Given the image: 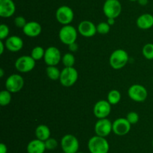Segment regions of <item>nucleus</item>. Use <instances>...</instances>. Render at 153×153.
Instances as JSON below:
<instances>
[{
  "instance_id": "9",
  "label": "nucleus",
  "mask_w": 153,
  "mask_h": 153,
  "mask_svg": "<svg viewBox=\"0 0 153 153\" xmlns=\"http://www.w3.org/2000/svg\"><path fill=\"white\" fill-rule=\"evenodd\" d=\"M128 95L135 102H143L148 96V92L143 86L140 84H134L128 89Z\"/></svg>"
},
{
  "instance_id": "36",
  "label": "nucleus",
  "mask_w": 153,
  "mask_h": 153,
  "mask_svg": "<svg viewBox=\"0 0 153 153\" xmlns=\"http://www.w3.org/2000/svg\"><path fill=\"white\" fill-rule=\"evenodd\" d=\"M148 2L149 0H137V2L139 3V4L142 6H145L148 4Z\"/></svg>"
},
{
  "instance_id": "21",
  "label": "nucleus",
  "mask_w": 153,
  "mask_h": 153,
  "mask_svg": "<svg viewBox=\"0 0 153 153\" xmlns=\"http://www.w3.org/2000/svg\"><path fill=\"white\" fill-rule=\"evenodd\" d=\"M51 131L49 128L46 124H40L35 129V136L37 139L46 141L50 137Z\"/></svg>"
},
{
  "instance_id": "30",
  "label": "nucleus",
  "mask_w": 153,
  "mask_h": 153,
  "mask_svg": "<svg viewBox=\"0 0 153 153\" xmlns=\"http://www.w3.org/2000/svg\"><path fill=\"white\" fill-rule=\"evenodd\" d=\"M9 33H10L9 27L6 24H1L0 25V39L3 40L4 39L7 38Z\"/></svg>"
},
{
  "instance_id": "26",
  "label": "nucleus",
  "mask_w": 153,
  "mask_h": 153,
  "mask_svg": "<svg viewBox=\"0 0 153 153\" xmlns=\"http://www.w3.org/2000/svg\"><path fill=\"white\" fill-rule=\"evenodd\" d=\"M61 62L64 67H73L76 62V58L72 52H67L62 56Z\"/></svg>"
},
{
  "instance_id": "13",
  "label": "nucleus",
  "mask_w": 153,
  "mask_h": 153,
  "mask_svg": "<svg viewBox=\"0 0 153 153\" xmlns=\"http://www.w3.org/2000/svg\"><path fill=\"white\" fill-rule=\"evenodd\" d=\"M111 111V104L106 100H98L95 104L93 109L94 116L97 118H107Z\"/></svg>"
},
{
  "instance_id": "31",
  "label": "nucleus",
  "mask_w": 153,
  "mask_h": 153,
  "mask_svg": "<svg viewBox=\"0 0 153 153\" xmlns=\"http://www.w3.org/2000/svg\"><path fill=\"white\" fill-rule=\"evenodd\" d=\"M126 119L131 124H134L139 121V115L134 111L129 112L126 116Z\"/></svg>"
},
{
  "instance_id": "2",
  "label": "nucleus",
  "mask_w": 153,
  "mask_h": 153,
  "mask_svg": "<svg viewBox=\"0 0 153 153\" xmlns=\"http://www.w3.org/2000/svg\"><path fill=\"white\" fill-rule=\"evenodd\" d=\"M128 59L129 57L126 51L123 49H117L111 54L109 63L112 68L118 70L125 67L128 63Z\"/></svg>"
},
{
  "instance_id": "37",
  "label": "nucleus",
  "mask_w": 153,
  "mask_h": 153,
  "mask_svg": "<svg viewBox=\"0 0 153 153\" xmlns=\"http://www.w3.org/2000/svg\"><path fill=\"white\" fill-rule=\"evenodd\" d=\"M107 22L110 26H113L115 23V19L114 18H107Z\"/></svg>"
},
{
  "instance_id": "23",
  "label": "nucleus",
  "mask_w": 153,
  "mask_h": 153,
  "mask_svg": "<svg viewBox=\"0 0 153 153\" xmlns=\"http://www.w3.org/2000/svg\"><path fill=\"white\" fill-rule=\"evenodd\" d=\"M107 100L111 105H116L121 100V93L117 89H112L108 94Z\"/></svg>"
},
{
  "instance_id": "33",
  "label": "nucleus",
  "mask_w": 153,
  "mask_h": 153,
  "mask_svg": "<svg viewBox=\"0 0 153 153\" xmlns=\"http://www.w3.org/2000/svg\"><path fill=\"white\" fill-rule=\"evenodd\" d=\"M68 48L69 50L70 51V52H75L78 50V49H79V45L76 44V42H74V43L68 45Z\"/></svg>"
},
{
  "instance_id": "11",
  "label": "nucleus",
  "mask_w": 153,
  "mask_h": 153,
  "mask_svg": "<svg viewBox=\"0 0 153 153\" xmlns=\"http://www.w3.org/2000/svg\"><path fill=\"white\" fill-rule=\"evenodd\" d=\"M96 135L106 137L113 131V123L107 118H100L94 126Z\"/></svg>"
},
{
  "instance_id": "7",
  "label": "nucleus",
  "mask_w": 153,
  "mask_h": 153,
  "mask_svg": "<svg viewBox=\"0 0 153 153\" xmlns=\"http://www.w3.org/2000/svg\"><path fill=\"white\" fill-rule=\"evenodd\" d=\"M55 16L57 21L63 26L70 25L74 19V12L69 6L62 5L57 9Z\"/></svg>"
},
{
  "instance_id": "4",
  "label": "nucleus",
  "mask_w": 153,
  "mask_h": 153,
  "mask_svg": "<svg viewBox=\"0 0 153 153\" xmlns=\"http://www.w3.org/2000/svg\"><path fill=\"white\" fill-rule=\"evenodd\" d=\"M59 39L63 44L70 45L76 42L78 37V30L71 25L63 26L59 31Z\"/></svg>"
},
{
  "instance_id": "18",
  "label": "nucleus",
  "mask_w": 153,
  "mask_h": 153,
  "mask_svg": "<svg viewBox=\"0 0 153 153\" xmlns=\"http://www.w3.org/2000/svg\"><path fill=\"white\" fill-rule=\"evenodd\" d=\"M22 32L26 36L30 38L37 37L42 32V26L38 22L30 21L22 28Z\"/></svg>"
},
{
  "instance_id": "5",
  "label": "nucleus",
  "mask_w": 153,
  "mask_h": 153,
  "mask_svg": "<svg viewBox=\"0 0 153 153\" xmlns=\"http://www.w3.org/2000/svg\"><path fill=\"white\" fill-rule=\"evenodd\" d=\"M61 146L64 152L76 153L79 148V140L73 134H66L61 138Z\"/></svg>"
},
{
  "instance_id": "20",
  "label": "nucleus",
  "mask_w": 153,
  "mask_h": 153,
  "mask_svg": "<svg viewBox=\"0 0 153 153\" xmlns=\"http://www.w3.org/2000/svg\"><path fill=\"white\" fill-rule=\"evenodd\" d=\"M136 24L140 29H149L153 26V15L150 14H143L140 15L137 17Z\"/></svg>"
},
{
  "instance_id": "3",
  "label": "nucleus",
  "mask_w": 153,
  "mask_h": 153,
  "mask_svg": "<svg viewBox=\"0 0 153 153\" xmlns=\"http://www.w3.org/2000/svg\"><path fill=\"white\" fill-rule=\"evenodd\" d=\"M79 73L74 67H64L61 72L60 82L63 86L70 87L78 80Z\"/></svg>"
},
{
  "instance_id": "6",
  "label": "nucleus",
  "mask_w": 153,
  "mask_h": 153,
  "mask_svg": "<svg viewBox=\"0 0 153 153\" xmlns=\"http://www.w3.org/2000/svg\"><path fill=\"white\" fill-rule=\"evenodd\" d=\"M122 4L119 0H105L103 4V12L107 18H114L120 15Z\"/></svg>"
},
{
  "instance_id": "15",
  "label": "nucleus",
  "mask_w": 153,
  "mask_h": 153,
  "mask_svg": "<svg viewBox=\"0 0 153 153\" xmlns=\"http://www.w3.org/2000/svg\"><path fill=\"white\" fill-rule=\"evenodd\" d=\"M78 32L82 36L85 38L94 37L97 33V26L90 20H83L78 26Z\"/></svg>"
},
{
  "instance_id": "8",
  "label": "nucleus",
  "mask_w": 153,
  "mask_h": 153,
  "mask_svg": "<svg viewBox=\"0 0 153 153\" xmlns=\"http://www.w3.org/2000/svg\"><path fill=\"white\" fill-rule=\"evenodd\" d=\"M36 61L31 56H19L15 62V68L20 73H28L35 67Z\"/></svg>"
},
{
  "instance_id": "28",
  "label": "nucleus",
  "mask_w": 153,
  "mask_h": 153,
  "mask_svg": "<svg viewBox=\"0 0 153 153\" xmlns=\"http://www.w3.org/2000/svg\"><path fill=\"white\" fill-rule=\"evenodd\" d=\"M111 26L107 22H101L97 26V33L100 34H106L110 32Z\"/></svg>"
},
{
  "instance_id": "27",
  "label": "nucleus",
  "mask_w": 153,
  "mask_h": 153,
  "mask_svg": "<svg viewBox=\"0 0 153 153\" xmlns=\"http://www.w3.org/2000/svg\"><path fill=\"white\" fill-rule=\"evenodd\" d=\"M142 53L143 56L148 60L153 59V44L148 43L143 46L142 49Z\"/></svg>"
},
{
  "instance_id": "1",
  "label": "nucleus",
  "mask_w": 153,
  "mask_h": 153,
  "mask_svg": "<svg viewBox=\"0 0 153 153\" xmlns=\"http://www.w3.org/2000/svg\"><path fill=\"white\" fill-rule=\"evenodd\" d=\"M88 148L91 153H108L110 146L105 137L95 135L88 140Z\"/></svg>"
},
{
  "instance_id": "34",
  "label": "nucleus",
  "mask_w": 153,
  "mask_h": 153,
  "mask_svg": "<svg viewBox=\"0 0 153 153\" xmlns=\"http://www.w3.org/2000/svg\"><path fill=\"white\" fill-rule=\"evenodd\" d=\"M7 147L4 143L1 142L0 144V153H7Z\"/></svg>"
},
{
  "instance_id": "10",
  "label": "nucleus",
  "mask_w": 153,
  "mask_h": 153,
  "mask_svg": "<svg viewBox=\"0 0 153 153\" xmlns=\"http://www.w3.org/2000/svg\"><path fill=\"white\" fill-rule=\"evenodd\" d=\"M24 81L23 77L18 74H13L7 78L5 82L6 89L11 93H16L22 90L23 88Z\"/></svg>"
},
{
  "instance_id": "24",
  "label": "nucleus",
  "mask_w": 153,
  "mask_h": 153,
  "mask_svg": "<svg viewBox=\"0 0 153 153\" xmlns=\"http://www.w3.org/2000/svg\"><path fill=\"white\" fill-rule=\"evenodd\" d=\"M12 99L11 92L8 90H2L0 92V104L1 106H7L10 103Z\"/></svg>"
},
{
  "instance_id": "32",
  "label": "nucleus",
  "mask_w": 153,
  "mask_h": 153,
  "mask_svg": "<svg viewBox=\"0 0 153 153\" xmlns=\"http://www.w3.org/2000/svg\"><path fill=\"white\" fill-rule=\"evenodd\" d=\"M27 22L25 18L22 16H18L15 17L14 19V24L17 28H23V27L26 25Z\"/></svg>"
},
{
  "instance_id": "22",
  "label": "nucleus",
  "mask_w": 153,
  "mask_h": 153,
  "mask_svg": "<svg viewBox=\"0 0 153 153\" xmlns=\"http://www.w3.org/2000/svg\"><path fill=\"white\" fill-rule=\"evenodd\" d=\"M61 70H60L57 66L49 65L47 66L46 69V75L52 80H59L60 76H61Z\"/></svg>"
},
{
  "instance_id": "40",
  "label": "nucleus",
  "mask_w": 153,
  "mask_h": 153,
  "mask_svg": "<svg viewBox=\"0 0 153 153\" xmlns=\"http://www.w3.org/2000/svg\"><path fill=\"white\" fill-rule=\"evenodd\" d=\"M76 153H85V152H77Z\"/></svg>"
},
{
  "instance_id": "42",
  "label": "nucleus",
  "mask_w": 153,
  "mask_h": 153,
  "mask_svg": "<svg viewBox=\"0 0 153 153\" xmlns=\"http://www.w3.org/2000/svg\"><path fill=\"white\" fill-rule=\"evenodd\" d=\"M152 83H153V78H152Z\"/></svg>"
},
{
  "instance_id": "14",
  "label": "nucleus",
  "mask_w": 153,
  "mask_h": 153,
  "mask_svg": "<svg viewBox=\"0 0 153 153\" xmlns=\"http://www.w3.org/2000/svg\"><path fill=\"white\" fill-rule=\"evenodd\" d=\"M131 127L126 118H118L113 122V132L117 136H125L130 131Z\"/></svg>"
},
{
  "instance_id": "16",
  "label": "nucleus",
  "mask_w": 153,
  "mask_h": 153,
  "mask_svg": "<svg viewBox=\"0 0 153 153\" xmlns=\"http://www.w3.org/2000/svg\"><path fill=\"white\" fill-rule=\"evenodd\" d=\"M16 11V5L13 0H0V16L9 18Z\"/></svg>"
},
{
  "instance_id": "35",
  "label": "nucleus",
  "mask_w": 153,
  "mask_h": 153,
  "mask_svg": "<svg viewBox=\"0 0 153 153\" xmlns=\"http://www.w3.org/2000/svg\"><path fill=\"white\" fill-rule=\"evenodd\" d=\"M4 48H6L5 44H4L3 40H0V54H1V55H2L3 52H4Z\"/></svg>"
},
{
  "instance_id": "29",
  "label": "nucleus",
  "mask_w": 153,
  "mask_h": 153,
  "mask_svg": "<svg viewBox=\"0 0 153 153\" xmlns=\"http://www.w3.org/2000/svg\"><path fill=\"white\" fill-rule=\"evenodd\" d=\"M45 146H46V150H54L58 147V142L55 138L49 137V139L45 141Z\"/></svg>"
},
{
  "instance_id": "19",
  "label": "nucleus",
  "mask_w": 153,
  "mask_h": 153,
  "mask_svg": "<svg viewBox=\"0 0 153 153\" xmlns=\"http://www.w3.org/2000/svg\"><path fill=\"white\" fill-rule=\"evenodd\" d=\"M27 153H44L46 150L44 141L34 139L30 141L26 147Z\"/></svg>"
},
{
  "instance_id": "43",
  "label": "nucleus",
  "mask_w": 153,
  "mask_h": 153,
  "mask_svg": "<svg viewBox=\"0 0 153 153\" xmlns=\"http://www.w3.org/2000/svg\"><path fill=\"white\" fill-rule=\"evenodd\" d=\"M62 153H65V152H63Z\"/></svg>"
},
{
  "instance_id": "12",
  "label": "nucleus",
  "mask_w": 153,
  "mask_h": 153,
  "mask_svg": "<svg viewBox=\"0 0 153 153\" xmlns=\"http://www.w3.org/2000/svg\"><path fill=\"white\" fill-rule=\"evenodd\" d=\"M43 59H44L45 63L47 64V66H56L57 64H59L60 62L62 59L61 51L58 48L55 47V46H49L45 50Z\"/></svg>"
},
{
  "instance_id": "38",
  "label": "nucleus",
  "mask_w": 153,
  "mask_h": 153,
  "mask_svg": "<svg viewBox=\"0 0 153 153\" xmlns=\"http://www.w3.org/2000/svg\"><path fill=\"white\" fill-rule=\"evenodd\" d=\"M4 76V70L2 68H0V77H3Z\"/></svg>"
},
{
  "instance_id": "39",
  "label": "nucleus",
  "mask_w": 153,
  "mask_h": 153,
  "mask_svg": "<svg viewBox=\"0 0 153 153\" xmlns=\"http://www.w3.org/2000/svg\"><path fill=\"white\" fill-rule=\"evenodd\" d=\"M129 1H131V2H136V1H137V0H129Z\"/></svg>"
},
{
  "instance_id": "41",
  "label": "nucleus",
  "mask_w": 153,
  "mask_h": 153,
  "mask_svg": "<svg viewBox=\"0 0 153 153\" xmlns=\"http://www.w3.org/2000/svg\"><path fill=\"white\" fill-rule=\"evenodd\" d=\"M152 146H153V140H152Z\"/></svg>"
},
{
  "instance_id": "25",
  "label": "nucleus",
  "mask_w": 153,
  "mask_h": 153,
  "mask_svg": "<svg viewBox=\"0 0 153 153\" xmlns=\"http://www.w3.org/2000/svg\"><path fill=\"white\" fill-rule=\"evenodd\" d=\"M45 50L42 46H36L32 49L31 52V56L34 58L35 61H39V60L43 58L45 55Z\"/></svg>"
},
{
  "instance_id": "17",
  "label": "nucleus",
  "mask_w": 153,
  "mask_h": 153,
  "mask_svg": "<svg viewBox=\"0 0 153 153\" xmlns=\"http://www.w3.org/2000/svg\"><path fill=\"white\" fill-rule=\"evenodd\" d=\"M4 44H5L6 49L13 52L21 50L24 45L22 39L16 35H12L7 38Z\"/></svg>"
}]
</instances>
